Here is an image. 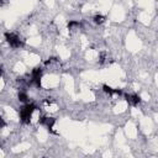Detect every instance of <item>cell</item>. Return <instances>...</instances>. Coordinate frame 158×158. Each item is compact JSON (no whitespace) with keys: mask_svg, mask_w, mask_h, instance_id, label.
I'll return each mask as SVG.
<instances>
[{"mask_svg":"<svg viewBox=\"0 0 158 158\" xmlns=\"http://www.w3.org/2000/svg\"><path fill=\"white\" fill-rule=\"evenodd\" d=\"M35 110H36V105L35 104H30V102L25 104L20 109V118H21V121L25 122V123H28L31 117H32V114L35 112Z\"/></svg>","mask_w":158,"mask_h":158,"instance_id":"cell-1","label":"cell"},{"mask_svg":"<svg viewBox=\"0 0 158 158\" xmlns=\"http://www.w3.org/2000/svg\"><path fill=\"white\" fill-rule=\"evenodd\" d=\"M5 38H6V42L9 43V46L11 48H20L23 44V42L21 41V38L17 35L12 33V32H6L5 33Z\"/></svg>","mask_w":158,"mask_h":158,"instance_id":"cell-2","label":"cell"},{"mask_svg":"<svg viewBox=\"0 0 158 158\" xmlns=\"http://www.w3.org/2000/svg\"><path fill=\"white\" fill-rule=\"evenodd\" d=\"M40 123H41L42 126L47 127L48 130H53L54 123H56V118L49 117V116H42L41 120H40Z\"/></svg>","mask_w":158,"mask_h":158,"instance_id":"cell-3","label":"cell"},{"mask_svg":"<svg viewBox=\"0 0 158 158\" xmlns=\"http://www.w3.org/2000/svg\"><path fill=\"white\" fill-rule=\"evenodd\" d=\"M126 100L128 101V104H131V105L136 106V105H138V104H139L141 98H139L137 94H128V95H126Z\"/></svg>","mask_w":158,"mask_h":158,"instance_id":"cell-4","label":"cell"},{"mask_svg":"<svg viewBox=\"0 0 158 158\" xmlns=\"http://www.w3.org/2000/svg\"><path fill=\"white\" fill-rule=\"evenodd\" d=\"M17 98H19V100H20L21 102L27 104V101H28V96H27V94H26L25 91H20L19 95H17Z\"/></svg>","mask_w":158,"mask_h":158,"instance_id":"cell-5","label":"cell"},{"mask_svg":"<svg viewBox=\"0 0 158 158\" xmlns=\"http://www.w3.org/2000/svg\"><path fill=\"white\" fill-rule=\"evenodd\" d=\"M94 22H95V23H102V22H104V16L96 15V16L94 17Z\"/></svg>","mask_w":158,"mask_h":158,"instance_id":"cell-6","label":"cell"}]
</instances>
